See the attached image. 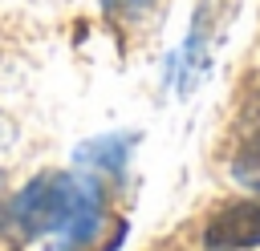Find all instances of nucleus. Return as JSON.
Segmentation results:
<instances>
[{"mask_svg":"<svg viewBox=\"0 0 260 251\" xmlns=\"http://www.w3.org/2000/svg\"><path fill=\"white\" fill-rule=\"evenodd\" d=\"M102 202L106 198H102L98 178H73L61 170H45L8 198L4 227L16 239L61 235L65 247H81L98 235Z\"/></svg>","mask_w":260,"mask_h":251,"instance_id":"1","label":"nucleus"},{"mask_svg":"<svg viewBox=\"0 0 260 251\" xmlns=\"http://www.w3.org/2000/svg\"><path fill=\"white\" fill-rule=\"evenodd\" d=\"M203 247L207 251H248L260 247V198L228 202L219 206L207 227H203Z\"/></svg>","mask_w":260,"mask_h":251,"instance_id":"2","label":"nucleus"},{"mask_svg":"<svg viewBox=\"0 0 260 251\" xmlns=\"http://www.w3.org/2000/svg\"><path fill=\"white\" fill-rule=\"evenodd\" d=\"M130 146H134L130 134H106V138L85 142V146L77 150V162L89 166L93 174H114V178H122L126 158H130Z\"/></svg>","mask_w":260,"mask_h":251,"instance_id":"3","label":"nucleus"},{"mask_svg":"<svg viewBox=\"0 0 260 251\" xmlns=\"http://www.w3.org/2000/svg\"><path fill=\"white\" fill-rule=\"evenodd\" d=\"M232 178L244 186V190H256L260 194V117L244 130V138L236 142V154H232Z\"/></svg>","mask_w":260,"mask_h":251,"instance_id":"4","label":"nucleus"},{"mask_svg":"<svg viewBox=\"0 0 260 251\" xmlns=\"http://www.w3.org/2000/svg\"><path fill=\"white\" fill-rule=\"evenodd\" d=\"M162 0H102V12L114 20V24H138V20H150L158 12Z\"/></svg>","mask_w":260,"mask_h":251,"instance_id":"5","label":"nucleus"},{"mask_svg":"<svg viewBox=\"0 0 260 251\" xmlns=\"http://www.w3.org/2000/svg\"><path fill=\"white\" fill-rule=\"evenodd\" d=\"M12 134H16V130H12V121H8V113L0 109V150H4L8 142H12Z\"/></svg>","mask_w":260,"mask_h":251,"instance_id":"6","label":"nucleus"}]
</instances>
